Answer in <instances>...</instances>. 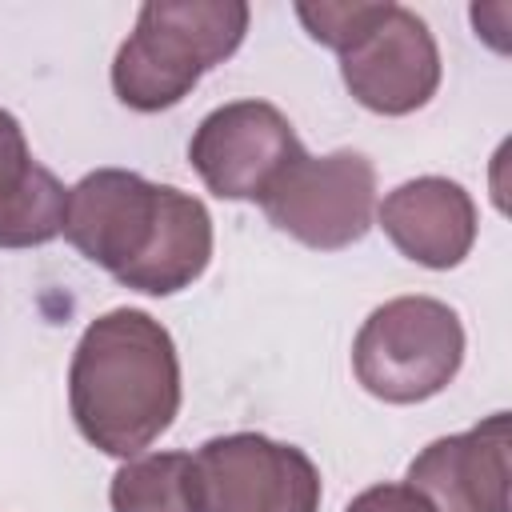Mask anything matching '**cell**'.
Listing matches in <instances>:
<instances>
[{"label":"cell","instance_id":"cell-8","mask_svg":"<svg viewBox=\"0 0 512 512\" xmlns=\"http://www.w3.org/2000/svg\"><path fill=\"white\" fill-rule=\"evenodd\" d=\"M340 76L356 104L380 116H408L440 88V48L428 24L404 8L384 4L372 28L340 52Z\"/></svg>","mask_w":512,"mask_h":512},{"label":"cell","instance_id":"cell-3","mask_svg":"<svg viewBox=\"0 0 512 512\" xmlns=\"http://www.w3.org/2000/svg\"><path fill=\"white\" fill-rule=\"evenodd\" d=\"M248 32L244 0H152L112 60V92L136 112L176 108Z\"/></svg>","mask_w":512,"mask_h":512},{"label":"cell","instance_id":"cell-14","mask_svg":"<svg viewBox=\"0 0 512 512\" xmlns=\"http://www.w3.org/2000/svg\"><path fill=\"white\" fill-rule=\"evenodd\" d=\"M344 512H432V504L408 484H372L352 496Z\"/></svg>","mask_w":512,"mask_h":512},{"label":"cell","instance_id":"cell-13","mask_svg":"<svg viewBox=\"0 0 512 512\" xmlns=\"http://www.w3.org/2000/svg\"><path fill=\"white\" fill-rule=\"evenodd\" d=\"M388 4V0H384ZM384 4H364V0H320V4H296L300 24L308 28V36L332 52H348L368 28L372 20L384 12Z\"/></svg>","mask_w":512,"mask_h":512},{"label":"cell","instance_id":"cell-11","mask_svg":"<svg viewBox=\"0 0 512 512\" xmlns=\"http://www.w3.org/2000/svg\"><path fill=\"white\" fill-rule=\"evenodd\" d=\"M68 188L32 160L20 120L0 108V248H40L64 232Z\"/></svg>","mask_w":512,"mask_h":512},{"label":"cell","instance_id":"cell-6","mask_svg":"<svg viewBox=\"0 0 512 512\" xmlns=\"http://www.w3.org/2000/svg\"><path fill=\"white\" fill-rule=\"evenodd\" d=\"M196 512H320V472L264 432L212 436L192 456Z\"/></svg>","mask_w":512,"mask_h":512},{"label":"cell","instance_id":"cell-12","mask_svg":"<svg viewBox=\"0 0 512 512\" xmlns=\"http://www.w3.org/2000/svg\"><path fill=\"white\" fill-rule=\"evenodd\" d=\"M112 512H196L192 456L152 452L128 460L108 488Z\"/></svg>","mask_w":512,"mask_h":512},{"label":"cell","instance_id":"cell-9","mask_svg":"<svg viewBox=\"0 0 512 512\" xmlns=\"http://www.w3.org/2000/svg\"><path fill=\"white\" fill-rule=\"evenodd\" d=\"M432 512H512L508 508V412H492L468 432L432 440L408 464Z\"/></svg>","mask_w":512,"mask_h":512},{"label":"cell","instance_id":"cell-2","mask_svg":"<svg viewBox=\"0 0 512 512\" xmlns=\"http://www.w3.org/2000/svg\"><path fill=\"white\" fill-rule=\"evenodd\" d=\"M68 408L104 456L132 460L156 444L180 412V356L168 328L140 308L96 316L72 352Z\"/></svg>","mask_w":512,"mask_h":512},{"label":"cell","instance_id":"cell-1","mask_svg":"<svg viewBox=\"0 0 512 512\" xmlns=\"http://www.w3.org/2000/svg\"><path fill=\"white\" fill-rule=\"evenodd\" d=\"M68 244L144 296H176L192 288L212 260L208 208L128 168H96L68 188Z\"/></svg>","mask_w":512,"mask_h":512},{"label":"cell","instance_id":"cell-5","mask_svg":"<svg viewBox=\"0 0 512 512\" xmlns=\"http://www.w3.org/2000/svg\"><path fill=\"white\" fill-rule=\"evenodd\" d=\"M264 216L292 240L316 252H340L372 228L376 168L364 152L340 148L328 156L300 152L260 196Z\"/></svg>","mask_w":512,"mask_h":512},{"label":"cell","instance_id":"cell-7","mask_svg":"<svg viewBox=\"0 0 512 512\" xmlns=\"http://www.w3.org/2000/svg\"><path fill=\"white\" fill-rule=\"evenodd\" d=\"M304 152L288 116L268 100H232L212 108L192 140L188 160L220 200H260L272 180Z\"/></svg>","mask_w":512,"mask_h":512},{"label":"cell","instance_id":"cell-4","mask_svg":"<svg viewBox=\"0 0 512 512\" xmlns=\"http://www.w3.org/2000/svg\"><path fill=\"white\" fill-rule=\"evenodd\" d=\"M464 364V324L432 296H396L360 324L352 372L376 400L420 404L444 392Z\"/></svg>","mask_w":512,"mask_h":512},{"label":"cell","instance_id":"cell-10","mask_svg":"<svg viewBox=\"0 0 512 512\" xmlns=\"http://www.w3.org/2000/svg\"><path fill=\"white\" fill-rule=\"evenodd\" d=\"M384 236L424 268H456L476 244V204L448 176H416L392 188L380 204Z\"/></svg>","mask_w":512,"mask_h":512}]
</instances>
